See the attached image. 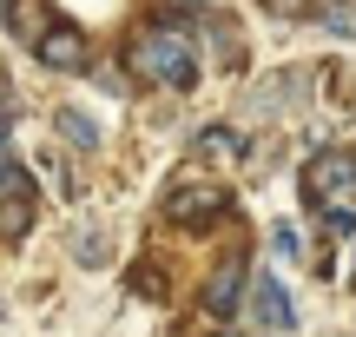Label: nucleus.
Returning <instances> with one entry per match:
<instances>
[{
    "label": "nucleus",
    "mask_w": 356,
    "mask_h": 337,
    "mask_svg": "<svg viewBox=\"0 0 356 337\" xmlns=\"http://www.w3.org/2000/svg\"><path fill=\"white\" fill-rule=\"evenodd\" d=\"M132 73H139L145 86H191V73H198L191 40L178 33V26H145V33L132 40Z\"/></svg>",
    "instance_id": "obj_1"
},
{
    "label": "nucleus",
    "mask_w": 356,
    "mask_h": 337,
    "mask_svg": "<svg viewBox=\"0 0 356 337\" xmlns=\"http://www.w3.org/2000/svg\"><path fill=\"white\" fill-rule=\"evenodd\" d=\"M304 192L317 212H330L337 225H356V152H323L304 172Z\"/></svg>",
    "instance_id": "obj_2"
},
{
    "label": "nucleus",
    "mask_w": 356,
    "mask_h": 337,
    "mask_svg": "<svg viewBox=\"0 0 356 337\" xmlns=\"http://www.w3.org/2000/svg\"><path fill=\"white\" fill-rule=\"evenodd\" d=\"M251 318L264 331H297V304H291V291L277 285V272H257L251 278Z\"/></svg>",
    "instance_id": "obj_3"
},
{
    "label": "nucleus",
    "mask_w": 356,
    "mask_h": 337,
    "mask_svg": "<svg viewBox=\"0 0 356 337\" xmlns=\"http://www.w3.org/2000/svg\"><path fill=\"white\" fill-rule=\"evenodd\" d=\"M238 291H244V258H225V272L204 285V318H238Z\"/></svg>",
    "instance_id": "obj_4"
},
{
    "label": "nucleus",
    "mask_w": 356,
    "mask_h": 337,
    "mask_svg": "<svg viewBox=\"0 0 356 337\" xmlns=\"http://www.w3.org/2000/svg\"><path fill=\"white\" fill-rule=\"evenodd\" d=\"M218 205H225L218 185H178V192H172V219H185V225H204Z\"/></svg>",
    "instance_id": "obj_5"
},
{
    "label": "nucleus",
    "mask_w": 356,
    "mask_h": 337,
    "mask_svg": "<svg viewBox=\"0 0 356 337\" xmlns=\"http://www.w3.org/2000/svg\"><path fill=\"white\" fill-rule=\"evenodd\" d=\"M33 53H40V60H47V66H73V73H79V66H86V40H79L73 26H53V33L40 40Z\"/></svg>",
    "instance_id": "obj_6"
},
{
    "label": "nucleus",
    "mask_w": 356,
    "mask_h": 337,
    "mask_svg": "<svg viewBox=\"0 0 356 337\" xmlns=\"http://www.w3.org/2000/svg\"><path fill=\"white\" fill-rule=\"evenodd\" d=\"M13 33H20L26 47H40V40L53 33L47 26V0H20V7H13Z\"/></svg>",
    "instance_id": "obj_7"
},
{
    "label": "nucleus",
    "mask_w": 356,
    "mask_h": 337,
    "mask_svg": "<svg viewBox=\"0 0 356 337\" xmlns=\"http://www.w3.org/2000/svg\"><path fill=\"white\" fill-rule=\"evenodd\" d=\"M310 13L323 26H337V33H356V0H310Z\"/></svg>",
    "instance_id": "obj_8"
},
{
    "label": "nucleus",
    "mask_w": 356,
    "mask_h": 337,
    "mask_svg": "<svg viewBox=\"0 0 356 337\" xmlns=\"http://www.w3.org/2000/svg\"><path fill=\"white\" fill-rule=\"evenodd\" d=\"M60 132H66L73 146H99V126H92L86 113H60Z\"/></svg>",
    "instance_id": "obj_9"
},
{
    "label": "nucleus",
    "mask_w": 356,
    "mask_h": 337,
    "mask_svg": "<svg viewBox=\"0 0 356 337\" xmlns=\"http://www.w3.org/2000/svg\"><path fill=\"white\" fill-rule=\"evenodd\" d=\"M198 146H204V152H238V132H231V126H225V132H204Z\"/></svg>",
    "instance_id": "obj_10"
},
{
    "label": "nucleus",
    "mask_w": 356,
    "mask_h": 337,
    "mask_svg": "<svg viewBox=\"0 0 356 337\" xmlns=\"http://www.w3.org/2000/svg\"><path fill=\"white\" fill-rule=\"evenodd\" d=\"M270 7H277V13H304L310 0H270Z\"/></svg>",
    "instance_id": "obj_11"
}]
</instances>
